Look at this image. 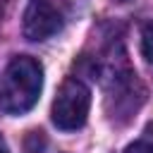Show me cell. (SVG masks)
I'll use <instances>...</instances> for the list:
<instances>
[{
  "mask_svg": "<svg viewBox=\"0 0 153 153\" xmlns=\"http://www.w3.org/2000/svg\"><path fill=\"white\" fill-rule=\"evenodd\" d=\"M41 88L43 67L29 55L12 57L0 74V110L7 115L29 112L38 103Z\"/></svg>",
  "mask_w": 153,
  "mask_h": 153,
  "instance_id": "1",
  "label": "cell"
},
{
  "mask_svg": "<svg viewBox=\"0 0 153 153\" xmlns=\"http://www.w3.org/2000/svg\"><path fill=\"white\" fill-rule=\"evenodd\" d=\"M88 108H91V91L84 81L79 79H67L55 100H53V124L62 131H74L79 127H84L86 117H88Z\"/></svg>",
  "mask_w": 153,
  "mask_h": 153,
  "instance_id": "2",
  "label": "cell"
},
{
  "mask_svg": "<svg viewBox=\"0 0 153 153\" xmlns=\"http://www.w3.org/2000/svg\"><path fill=\"white\" fill-rule=\"evenodd\" d=\"M62 29V14L48 0H31L22 17V33L29 41H45Z\"/></svg>",
  "mask_w": 153,
  "mask_h": 153,
  "instance_id": "3",
  "label": "cell"
},
{
  "mask_svg": "<svg viewBox=\"0 0 153 153\" xmlns=\"http://www.w3.org/2000/svg\"><path fill=\"white\" fill-rule=\"evenodd\" d=\"M141 53L148 65H153V24H146L141 29Z\"/></svg>",
  "mask_w": 153,
  "mask_h": 153,
  "instance_id": "4",
  "label": "cell"
},
{
  "mask_svg": "<svg viewBox=\"0 0 153 153\" xmlns=\"http://www.w3.org/2000/svg\"><path fill=\"white\" fill-rule=\"evenodd\" d=\"M124 153H153V136L151 134L141 136L139 141H134L131 146H127Z\"/></svg>",
  "mask_w": 153,
  "mask_h": 153,
  "instance_id": "5",
  "label": "cell"
},
{
  "mask_svg": "<svg viewBox=\"0 0 153 153\" xmlns=\"http://www.w3.org/2000/svg\"><path fill=\"white\" fill-rule=\"evenodd\" d=\"M0 153H10V148H7V143H5L2 136H0Z\"/></svg>",
  "mask_w": 153,
  "mask_h": 153,
  "instance_id": "6",
  "label": "cell"
}]
</instances>
